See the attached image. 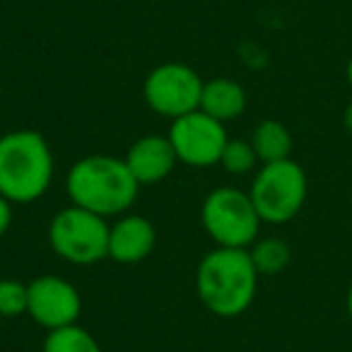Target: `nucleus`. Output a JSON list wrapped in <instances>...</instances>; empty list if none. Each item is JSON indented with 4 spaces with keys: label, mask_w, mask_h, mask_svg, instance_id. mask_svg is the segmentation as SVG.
I'll return each mask as SVG.
<instances>
[{
    "label": "nucleus",
    "mask_w": 352,
    "mask_h": 352,
    "mask_svg": "<svg viewBox=\"0 0 352 352\" xmlns=\"http://www.w3.org/2000/svg\"><path fill=\"white\" fill-rule=\"evenodd\" d=\"M258 164V157H256L254 152V145H251V140H227L225 150H222V157H220V166L225 171H230V174H249V171H254V166Z\"/></svg>",
    "instance_id": "obj_16"
},
{
    "label": "nucleus",
    "mask_w": 352,
    "mask_h": 352,
    "mask_svg": "<svg viewBox=\"0 0 352 352\" xmlns=\"http://www.w3.org/2000/svg\"><path fill=\"white\" fill-rule=\"evenodd\" d=\"M342 126H345V131L352 135V102L345 107V111H342Z\"/></svg>",
    "instance_id": "obj_19"
},
{
    "label": "nucleus",
    "mask_w": 352,
    "mask_h": 352,
    "mask_svg": "<svg viewBox=\"0 0 352 352\" xmlns=\"http://www.w3.org/2000/svg\"><path fill=\"white\" fill-rule=\"evenodd\" d=\"M263 225H287L302 212L309 196V179L302 164L289 157L263 164L249 188Z\"/></svg>",
    "instance_id": "obj_4"
},
{
    "label": "nucleus",
    "mask_w": 352,
    "mask_h": 352,
    "mask_svg": "<svg viewBox=\"0 0 352 352\" xmlns=\"http://www.w3.org/2000/svg\"><path fill=\"white\" fill-rule=\"evenodd\" d=\"M166 138L174 147L176 160L186 166H196V169L220 164L222 150L230 140L225 123L208 116L201 109L182 118H174Z\"/></svg>",
    "instance_id": "obj_8"
},
{
    "label": "nucleus",
    "mask_w": 352,
    "mask_h": 352,
    "mask_svg": "<svg viewBox=\"0 0 352 352\" xmlns=\"http://www.w3.org/2000/svg\"><path fill=\"white\" fill-rule=\"evenodd\" d=\"M27 287H30L27 316L34 323L46 331L78 323L82 314V297L73 283L58 275H39L27 283Z\"/></svg>",
    "instance_id": "obj_9"
},
{
    "label": "nucleus",
    "mask_w": 352,
    "mask_h": 352,
    "mask_svg": "<svg viewBox=\"0 0 352 352\" xmlns=\"http://www.w3.org/2000/svg\"><path fill=\"white\" fill-rule=\"evenodd\" d=\"M203 80L186 63H162L150 70L142 82V99L164 118H182L201 107Z\"/></svg>",
    "instance_id": "obj_7"
},
{
    "label": "nucleus",
    "mask_w": 352,
    "mask_h": 352,
    "mask_svg": "<svg viewBox=\"0 0 352 352\" xmlns=\"http://www.w3.org/2000/svg\"><path fill=\"white\" fill-rule=\"evenodd\" d=\"M54 152L39 131H10L0 135V196L12 206H30L54 182Z\"/></svg>",
    "instance_id": "obj_3"
},
{
    "label": "nucleus",
    "mask_w": 352,
    "mask_h": 352,
    "mask_svg": "<svg viewBox=\"0 0 352 352\" xmlns=\"http://www.w3.org/2000/svg\"><path fill=\"white\" fill-rule=\"evenodd\" d=\"M30 307V287L20 280H0V316L17 318L27 314Z\"/></svg>",
    "instance_id": "obj_17"
},
{
    "label": "nucleus",
    "mask_w": 352,
    "mask_h": 352,
    "mask_svg": "<svg viewBox=\"0 0 352 352\" xmlns=\"http://www.w3.org/2000/svg\"><path fill=\"white\" fill-rule=\"evenodd\" d=\"M44 352H102V347L92 333L73 323L46 333Z\"/></svg>",
    "instance_id": "obj_15"
},
{
    "label": "nucleus",
    "mask_w": 352,
    "mask_h": 352,
    "mask_svg": "<svg viewBox=\"0 0 352 352\" xmlns=\"http://www.w3.org/2000/svg\"><path fill=\"white\" fill-rule=\"evenodd\" d=\"M258 278L249 249L215 246L198 263L196 289L208 311L220 318H234L254 304Z\"/></svg>",
    "instance_id": "obj_2"
},
{
    "label": "nucleus",
    "mask_w": 352,
    "mask_h": 352,
    "mask_svg": "<svg viewBox=\"0 0 352 352\" xmlns=\"http://www.w3.org/2000/svg\"><path fill=\"white\" fill-rule=\"evenodd\" d=\"M12 225V203L6 196H0V236L6 234Z\"/></svg>",
    "instance_id": "obj_18"
},
{
    "label": "nucleus",
    "mask_w": 352,
    "mask_h": 352,
    "mask_svg": "<svg viewBox=\"0 0 352 352\" xmlns=\"http://www.w3.org/2000/svg\"><path fill=\"white\" fill-rule=\"evenodd\" d=\"M157 230L142 215H118L109 230V258L121 265H135L155 251Z\"/></svg>",
    "instance_id": "obj_10"
},
{
    "label": "nucleus",
    "mask_w": 352,
    "mask_h": 352,
    "mask_svg": "<svg viewBox=\"0 0 352 352\" xmlns=\"http://www.w3.org/2000/svg\"><path fill=\"white\" fill-rule=\"evenodd\" d=\"M246 89L239 82L230 78H215L210 82H203V94H201V111H206L208 116L217 118L220 123H230L234 118H239L246 111Z\"/></svg>",
    "instance_id": "obj_12"
},
{
    "label": "nucleus",
    "mask_w": 352,
    "mask_h": 352,
    "mask_svg": "<svg viewBox=\"0 0 352 352\" xmlns=\"http://www.w3.org/2000/svg\"><path fill=\"white\" fill-rule=\"evenodd\" d=\"M251 145H254V152L258 157L261 164H270V162H283L289 160L292 155V133L287 131V126L275 118H265L251 133Z\"/></svg>",
    "instance_id": "obj_13"
},
{
    "label": "nucleus",
    "mask_w": 352,
    "mask_h": 352,
    "mask_svg": "<svg viewBox=\"0 0 352 352\" xmlns=\"http://www.w3.org/2000/svg\"><path fill=\"white\" fill-rule=\"evenodd\" d=\"M126 164L131 169V174L135 176V182L140 186L147 184H160L171 174V169L176 166V152L171 147L166 135H142L128 147L126 152Z\"/></svg>",
    "instance_id": "obj_11"
},
{
    "label": "nucleus",
    "mask_w": 352,
    "mask_h": 352,
    "mask_svg": "<svg viewBox=\"0 0 352 352\" xmlns=\"http://www.w3.org/2000/svg\"><path fill=\"white\" fill-rule=\"evenodd\" d=\"M249 256L254 261L258 275H278L292 261V249L280 236H258L249 246Z\"/></svg>",
    "instance_id": "obj_14"
},
{
    "label": "nucleus",
    "mask_w": 352,
    "mask_h": 352,
    "mask_svg": "<svg viewBox=\"0 0 352 352\" xmlns=\"http://www.w3.org/2000/svg\"><path fill=\"white\" fill-rule=\"evenodd\" d=\"M345 80H347V85H350V89H352V56L347 58V65H345Z\"/></svg>",
    "instance_id": "obj_21"
},
{
    "label": "nucleus",
    "mask_w": 352,
    "mask_h": 352,
    "mask_svg": "<svg viewBox=\"0 0 352 352\" xmlns=\"http://www.w3.org/2000/svg\"><path fill=\"white\" fill-rule=\"evenodd\" d=\"M345 309H347V316L352 321V285L347 287V294H345Z\"/></svg>",
    "instance_id": "obj_20"
},
{
    "label": "nucleus",
    "mask_w": 352,
    "mask_h": 352,
    "mask_svg": "<svg viewBox=\"0 0 352 352\" xmlns=\"http://www.w3.org/2000/svg\"><path fill=\"white\" fill-rule=\"evenodd\" d=\"M140 191L126 160L111 155H87L78 160L65 176L70 206L85 208L102 217L126 215Z\"/></svg>",
    "instance_id": "obj_1"
},
{
    "label": "nucleus",
    "mask_w": 352,
    "mask_h": 352,
    "mask_svg": "<svg viewBox=\"0 0 352 352\" xmlns=\"http://www.w3.org/2000/svg\"><path fill=\"white\" fill-rule=\"evenodd\" d=\"M201 222L215 246L249 249L261 234V217L246 191L220 186L206 196L201 206Z\"/></svg>",
    "instance_id": "obj_5"
},
{
    "label": "nucleus",
    "mask_w": 352,
    "mask_h": 352,
    "mask_svg": "<svg viewBox=\"0 0 352 352\" xmlns=\"http://www.w3.org/2000/svg\"><path fill=\"white\" fill-rule=\"evenodd\" d=\"M107 217L94 215L78 206H68L49 222V244L58 258L73 265H94L109 258Z\"/></svg>",
    "instance_id": "obj_6"
}]
</instances>
